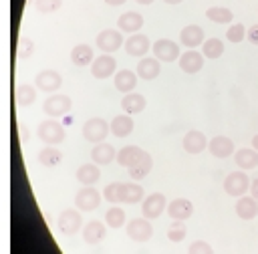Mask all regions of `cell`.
<instances>
[{"label":"cell","mask_w":258,"mask_h":254,"mask_svg":"<svg viewBox=\"0 0 258 254\" xmlns=\"http://www.w3.org/2000/svg\"><path fill=\"white\" fill-rule=\"evenodd\" d=\"M208 149H210V153H212L214 157H218V159H226V157H230L232 153H236V151H234V141H232L230 137H226V135H216V137L208 143Z\"/></svg>","instance_id":"obj_14"},{"label":"cell","mask_w":258,"mask_h":254,"mask_svg":"<svg viewBox=\"0 0 258 254\" xmlns=\"http://www.w3.org/2000/svg\"><path fill=\"white\" fill-rule=\"evenodd\" d=\"M133 119H131V115H117L113 121H111V133L115 135V137H127L131 131H133Z\"/></svg>","instance_id":"obj_30"},{"label":"cell","mask_w":258,"mask_h":254,"mask_svg":"<svg viewBox=\"0 0 258 254\" xmlns=\"http://www.w3.org/2000/svg\"><path fill=\"white\" fill-rule=\"evenodd\" d=\"M107 4H111V6H121V4H125L127 0H105Z\"/></svg>","instance_id":"obj_46"},{"label":"cell","mask_w":258,"mask_h":254,"mask_svg":"<svg viewBox=\"0 0 258 254\" xmlns=\"http://www.w3.org/2000/svg\"><path fill=\"white\" fill-rule=\"evenodd\" d=\"M135 85H137V73H133V71H129V69H121V71H117V75H115V87H117V91H121V93H133L135 91Z\"/></svg>","instance_id":"obj_24"},{"label":"cell","mask_w":258,"mask_h":254,"mask_svg":"<svg viewBox=\"0 0 258 254\" xmlns=\"http://www.w3.org/2000/svg\"><path fill=\"white\" fill-rule=\"evenodd\" d=\"M32 52H34V42H32L28 36H20V38H18V44H16V56H18L20 60H24V58H28Z\"/></svg>","instance_id":"obj_39"},{"label":"cell","mask_w":258,"mask_h":254,"mask_svg":"<svg viewBox=\"0 0 258 254\" xmlns=\"http://www.w3.org/2000/svg\"><path fill=\"white\" fill-rule=\"evenodd\" d=\"M234 161L240 169H252L258 165V151L252 147H244V149H238L234 153Z\"/></svg>","instance_id":"obj_28"},{"label":"cell","mask_w":258,"mask_h":254,"mask_svg":"<svg viewBox=\"0 0 258 254\" xmlns=\"http://www.w3.org/2000/svg\"><path fill=\"white\" fill-rule=\"evenodd\" d=\"M117 26H119V30H123V32H131V34H135V32L143 26V16H141L139 12L129 10V12H125V14L119 16Z\"/></svg>","instance_id":"obj_23"},{"label":"cell","mask_w":258,"mask_h":254,"mask_svg":"<svg viewBox=\"0 0 258 254\" xmlns=\"http://www.w3.org/2000/svg\"><path fill=\"white\" fill-rule=\"evenodd\" d=\"M194 214V204L185 198H175L167 204V216L173 218V220H187L189 216Z\"/></svg>","instance_id":"obj_16"},{"label":"cell","mask_w":258,"mask_h":254,"mask_svg":"<svg viewBox=\"0 0 258 254\" xmlns=\"http://www.w3.org/2000/svg\"><path fill=\"white\" fill-rule=\"evenodd\" d=\"M204 58H206V56H204L202 52L189 48V50H185V52L179 56V69H181L183 73L194 75V73L202 71V67H204Z\"/></svg>","instance_id":"obj_17"},{"label":"cell","mask_w":258,"mask_h":254,"mask_svg":"<svg viewBox=\"0 0 258 254\" xmlns=\"http://www.w3.org/2000/svg\"><path fill=\"white\" fill-rule=\"evenodd\" d=\"M99 204H101V194L93 185H83V189H79L75 196V206L81 212H93L99 208Z\"/></svg>","instance_id":"obj_8"},{"label":"cell","mask_w":258,"mask_h":254,"mask_svg":"<svg viewBox=\"0 0 258 254\" xmlns=\"http://www.w3.org/2000/svg\"><path fill=\"white\" fill-rule=\"evenodd\" d=\"M99 177H101V171H99V165L97 163H83L77 169V179L83 185H93V183L99 181Z\"/></svg>","instance_id":"obj_29"},{"label":"cell","mask_w":258,"mask_h":254,"mask_svg":"<svg viewBox=\"0 0 258 254\" xmlns=\"http://www.w3.org/2000/svg\"><path fill=\"white\" fill-rule=\"evenodd\" d=\"M159 71H161V65H159V60H157L155 56H153V58L143 56V58L137 62V69H135L137 77L143 79V81H153V79H157V77H159Z\"/></svg>","instance_id":"obj_19"},{"label":"cell","mask_w":258,"mask_h":254,"mask_svg":"<svg viewBox=\"0 0 258 254\" xmlns=\"http://www.w3.org/2000/svg\"><path fill=\"white\" fill-rule=\"evenodd\" d=\"M91 159L97 165H109L113 159H117V151L111 143H97L91 149Z\"/></svg>","instance_id":"obj_20"},{"label":"cell","mask_w":258,"mask_h":254,"mask_svg":"<svg viewBox=\"0 0 258 254\" xmlns=\"http://www.w3.org/2000/svg\"><path fill=\"white\" fill-rule=\"evenodd\" d=\"M14 101H16V105H20V107H28V105H32L34 101H36V89L32 87V85H18L16 87V91H14Z\"/></svg>","instance_id":"obj_34"},{"label":"cell","mask_w":258,"mask_h":254,"mask_svg":"<svg viewBox=\"0 0 258 254\" xmlns=\"http://www.w3.org/2000/svg\"><path fill=\"white\" fill-rule=\"evenodd\" d=\"M103 198L111 204H137L143 202V187L133 181H113L105 185Z\"/></svg>","instance_id":"obj_1"},{"label":"cell","mask_w":258,"mask_h":254,"mask_svg":"<svg viewBox=\"0 0 258 254\" xmlns=\"http://www.w3.org/2000/svg\"><path fill=\"white\" fill-rule=\"evenodd\" d=\"M250 189V177L244 171H232L224 179V192L234 198H242Z\"/></svg>","instance_id":"obj_7"},{"label":"cell","mask_w":258,"mask_h":254,"mask_svg":"<svg viewBox=\"0 0 258 254\" xmlns=\"http://www.w3.org/2000/svg\"><path fill=\"white\" fill-rule=\"evenodd\" d=\"M179 40L183 46L187 48H196L200 44H204V30L198 24H189L179 32Z\"/></svg>","instance_id":"obj_21"},{"label":"cell","mask_w":258,"mask_h":254,"mask_svg":"<svg viewBox=\"0 0 258 254\" xmlns=\"http://www.w3.org/2000/svg\"><path fill=\"white\" fill-rule=\"evenodd\" d=\"M208 143L210 141L206 139V135L202 131H198V129H189L183 135V141H181V145H183V149L187 153H202L208 147Z\"/></svg>","instance_id":"obj_15"},{"label":"cell","mask_w":258,"mask_h":254,"mask_svg":"<svg viewBox=\"0 0 258 254\" xmlns=\"http://www.w3.org/2000/svg\"><path fill=\"white\" fill-rule=\"evenodd\" d=\"M60 4H62V0H34V8H36L38 12H44V14L58 10Z\"/></svg>","instance_id":"obj_41"},{"label":"cell","mask_w":258,"mask_h":254,"mask_svg":"<svg viewBox=\"0 0 258 254\" xmlns=\"http://www.w3.org/2000/svg\"><path fill=\"white\" fill-rule=\"evenodd\" d=\"M151 50H153V56L159 62H173V60H179V56H181L179 54V46L173 40H169V38L155 40L153 46H151Z\"/></svg>","instance_id":"obj_4"},{"label":"cell","mask_w":258,"mask_h":254,"mask_svg":"<svg viewBox=\"0 0 258 254\" xmlns=\"http://www.w3.org/2000/svg\"><path fill=\"white\" fill-rule=\"evenodd\" d=\"M56 224H58V230L64 234V236H73V234H77L79 230H81V226H83V218H81V212L79 210H62L60 212V216H58V220H56Z\"/></svg>","instance_id":"obj_11"},{"label":"cell","mask_w":258,"mask_h":254,"mask_svg":"<svg viewBox=\"0 0 258 254\" xmlns=\"http://www.w3.org/2000/svg\"><path fill=\"white\" fill-rule=\"evenodd\" d=\"M34 83H36V89L42 91V93H54L60 89L62 85V77L58 71L54 69H44L40 71L36 77H34Z\"/></svg>","instance_id":"obj_9"},{"label":"cell","mask_w":258,"mask_h":254,"mask_svg":"<svg viewBox=\"0 0 258 254\" xmlns=\"http://www.w3.org/2000/svg\"><path fill=\"white\" fill-rule=\"evenodd\" d=\"M244 36H248V32H246V26L240 24V22L230 24V28L226 30V38H228L230 42H242Z\"/></svg>","instance_id":"obj_40"},{"label":"cell","mask_w":258,"mask_h":254,"mask_svg":"<svg viewBox=\"0 0 258 254\" xmlns=\"http://www.w3.org/2000/svg\"><path fill=\"white\" fill-rule=\"evenodd\" d=\"M151 167H153V159H151V155L145 151V153L141 155V159L135 161V163H133L131 167H127V169H129L131 179H143V177L151 171Z\"/></svg>","instance_id":"obj_31"},{"label":"cell","mask_w":258,"mask_h":254,"mask_svg":"<svg viewBox=\"0 0 258 254\" xmlns=\"http://www.w3.org/2000/svg\"><path fill=\"white\" fill-rule=\"evenodd\" d=\"M222 52H224V42L220 40V38H208V40H204V44H202V54L206 56V58H218V56H222Z\"/></svg>","instance_id":"obj_36"},{"label":"cell","mask_w":258,"mask_h":254,"mask_svg":"<svg viewBox=\"0 0 258 254\" xmlns=\"http://www.w3.org/2000/svg\"><path fill=\"white\" fill-rule=\"evenodd\" d=\"M95 56H93V46L89 44H77L73 50H71V62L77 65V67H85L89 62H93Z\"/></svg>","instance_id":"obj_32"},{"label":"cell","mask_w":258,"mask_h":254,"mask_svg":"<svg viewBox=\"0 0 258 254\" xmlns=\"http://www.w3.org/2000/svg\"><path fill=\"white\" fill-rule=\"evenodd\" d=\"M109 131H111V125L101 117H93V119L85 121V125H83V137L89 143H95V145L103 143L105 137L109 135Z\"/></svg>","instance_id":"obj_2"},{"label":"cell","mask_w":258,"mask_h":254,"mask_svg":"<svg viewBox=\"0 0 258 254\" xmlns=\"http://www.w3.org/2000/svg\"><path fill=\"white\" fill-rule=\"evenodd\" d=\"M248 40H250L252 44H258V24H252V26L248 28Z\"/></svg>","instance_id":"obj_43"},{"label":"cell","mask_w":258,"mask_h":254,"mask_svg":"<svg viewBox=\"0 0 258 254\" xmlns=\"http://www.w3.org/2000/svg\"><path fill=\"white\" fill-rule=\"evenodd\" d=\"M18 131H20V141H22V143H26V141H28V137H30L28 127H26L24 123H20V125H18Z\"/></svg>","instance_id":"obj_44"},{"label":"cell","mask_w":258,"mask_h":254,"mask_svg":"<svg viewBox=\"0 0 258 254\" xmlns=\"http://www.w3.org/2000/svg\"><path fill=\"white\" fill-rule=\"evenodd\" d=\"M236 214L242 220H252L258 216V200L252 196H242L236 204Z\"/></svg>","instance_id":"obj_26"},{"label":"cell","mask_w":258,"mask_h":254,"mask_svg":"<svg viewBox=\"0 0 258 254\" xmlns=\"http://www.w3.org/2000/svg\"><path fill=\"white\" fill-rule=\"evenodd\" d=\"M143 153H145V151H143L141 147H137V145H125V147H121V149L117 151V163L123 165V167H131L135 161L141 159Z\"/></svg>","instance_id":"obj_27"},{"label":"cell","mask_w":258,"mask_h":254,"mask_svg":"<svg viewBox=\"0 0 258 254\" xmlns=\"http://www.w3.org/2000/svg\"><path fill=\"white\" fill-rule=\"evenodd\" d=\"M135 2H139V4H151L153 0H135Z\"/></svg>","instance_id":"obj_49"},{"label":"cell","mask_w":258,"mask_h":254,"mask_svg":"<svg viewBox=\"0 0 258 254\" xmlns=\"http://www.w3.org/2000/svg\"><path fill=\"white\" fill-rule=\"evenodd\" d=\"M105 236H107V228H105V224H101V220L87 222V226L83 230V240L87 244H99Z\"/></svg>","instance_id":"obj_22"},{"label":"cell","mask_w":258,"mask_h":254,"mask_svg":"<svg viewBox=\"0 0 258 254\" xmlns=\"http://www.w3.org/2000/svg\"><path fill=\"white\" fill-rule=\"evenodd\" d=\"M95 44H97V48H99V50H103L105 54H111V52L119 50V48L125 44V40H123L121 30H115V28H105V30H101V32L97 34Z\"/></svg>","instance_id":"obj_3"},{"label":"cell","mask_w":258,"mask_h":254,"mask_svg":"<svg viewBox=\"0 0 258 254\" xmlns=\"http://www.w3.org/2000/svg\"><path fill=\"white\" fill-rule=\"evenodd\" d=\"M36 135H38L44 143H48V145H56V143H60V141L64 139V127H62L58 121L48 119V121H42V123L38 125Z\"/></svg>","instance_id":"obj_6"},{"label":"cell","mask_w":258,"mask_h":254,"mask_svg":"<svg viewBox=\"0 0 258 254\" xmlns=\"http://www.w3.org/2000/svg\"><path fill=\"white\" fill-rule=\"evenodd\" d=\"M163 2H167V4H179V2H183V0H163Z\"/></svg>","instance_id":"obj_48"},{"label":"cell","mask_w":258,"mask_h":254,"mask_svg":"<svg viewBox=\"0 0 258 254\" xmlns=\"http://www.w3.org/2000/svg\"><path fill=\"white\" fill-rule=\"evenodd\" d=\"M250 192H252V198H256V200H258V177L250 183Z\"/></svg>","instance_id":"obj_45"},{"label":"cell","mask_w":258,"mask_h":254,"mask_svg":"<svg viewBox=\"0 0 258 254\" xmlns=\"http://www.w3.org/2000/svg\"><path fill=\"white\" fill-rule=\"evenodd\" d=\"M187 254H214V248L204 240H196L194 244H189Z\"/></svg>","instance_id":"obj_42"},{"label":"cell","mask_w":258,"mask_h":254,"mask_svg":"<svg viewBox=\"0 0 258 254\" xmlns=\"http://www.w3.org/2000/svg\"><path fill=\"white\" fill-rule=\"evenodd\" d=\"M125 50L131 56H145L149 52V38L141 32H135L125 40Z\"/></svg>","instance_id":"obj_18"},{"label":"cell","mask_w":258,"mask_h":254,"mask_svg":"<svg viewBox=\"0 0 258 254\" xmlns=\"http://www.w3.org/2000/svg\"><path fill=\"white\" fill-rule=\"evenodd\" d=\"M185 236H187V228L181 220H175L167 228V240H171V242H181V240H185Z\"/></svg>","instance_id":"obj_38"},{"label":"cell","mask_w":258,"mask_h":254,"mask_svg":"<svg viewBox=\"0 0 258 254\" xmlns=\"http://www.w3.org/2000/svg\"><path fill=\"white\" fill-rule=\"evenodd\" d=\"M145 105H147V101H145V97L143 95H139V93H127L123 99H121V109L127 113V115H137V113H141L143 109H145Z\"/></svg>","instance_id":"obj_25"},{"label":"cell","mask_w":258,"mask_h":254,"mask_svg":"<svg viewBox=\"0 0 258 254\" xmlns=\"http://www.w3.org/2000/svg\"><path fill=\"white\" fill-rule=\"evenodd\" d=\"M206 16H208L212 22H218V24H228V22H232V18H234L232 10L226 8V6H210V8L206 10Z\"/></svg>","instance_id":"obj_35"},{"label":"cell","mask_w":258,"mask_h":254,"mask_svg":"<svg viewBox=\"0 0 258 254\" xmlns=\"http://www.w3.org/2000/svg\"><path fill=\"white\" fill-rule=\"evenodd\" d=\"M252 147H254V149L258 151V133H256V135L252 137Z\"/></svg>","instance_id":"obj_47"},{"label":"cell","mask_w":258,"mask_h":254,"mask_svg":"<svg viewBox=\"0 0 258 254\" xmlns=\"http://www.w3.org/2000/svg\"><path fill=\"white\" fill-rule=\"evenodd\" d=\"M125 220H127V216H125V210L123 208H109L107 212H105V224L107 226H111V228H121V226H125Z\"/></svg>","instance_id":"obj_37"},{"label":"cell","mask_w":258,"mask_h":254,"mask_svg":"<svg viewBox=\"0 0 258 254\" xmlns=\"http://www.w3.org/2000/svg\"><path fill=\"white\" fill-rule=\"evenodd\" d=\"M127 236L133 242H147L153 236V226L149 224L147 218H133L127 224Z\"/></svg>","instance_id":"obj_12"},{"label":"cell","mask_w":258,"mask_h":254,"mask_svg":"<svg viewBox=\"0 0 258 254\" xmlns=\"http://www.w3.org/2000/svg\"><path fill=\"white\" fill-rule=\"evenodd\" d=\"M73 107V101L67 97V95H50L44 105H42V111L50 117V119H58V117H64Z\"/></svg>","instance_id":"obj_5"},{"label":"cell","mask_w":258,"mask_h":254,"mask_svg":"<svg viewBox=\"0 0 258 254\" xmlns=\"http://www.w3.org/2000/svg\"><path fill=\"white\" fill-rule=\"evenodd\" d=\"M60 159H62V153L54 145H46L44 149L38 151V163L44 165V167H54V165L60 163Z\"/></svg>","instance_id":"obj_33"},{"label":"cell","mask_w":258,"mask_h":254,"mask_svg":"<svg viewBox=\"0 0 258 254\" xmlns=\"http://www.w3.org/2000/svg\"><path fill=\"white\" fill-rule=\"evenodd\" d=\"M117 69V60L111 54H101L91 62V73L95 79H109Z\"/></svg>","instance_id":"obj_13"},{"label":"cell","mask_w":258,"mask_h":254,"mask_svg":"<svg viewBox=\"0 0 258 254\" xmlns=\"http://www.w3.org/2000/svg\"><path fill=\"white\" fill-rule=\"evenodd\" d=\"M163 210H165V196H163L161 192H153V194H149V196L141 202V214H143V218H147V220L159 218V216L163 214Z\"/></svg>","instance_id":"obj_10"}]
</instances>
